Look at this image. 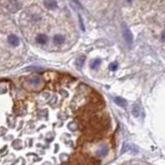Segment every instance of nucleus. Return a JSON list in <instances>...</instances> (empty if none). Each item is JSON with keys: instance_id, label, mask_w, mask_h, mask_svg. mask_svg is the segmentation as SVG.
I'll use <instances>...</instances> for the list:
<instances>
[{"instance_id": "f257e3e1", "label": "nucleus", "mask_w": 165, "mask_h": 165, "mask_svg": "<svg viewBox=\"0 0 165 165\" xmlns=\"http://www.w3.org/2000/svg\"><path fill=\"white\" fill-rule=\"evenodd\" d=\"M122 32H123V36H124V39L126 40L127 45L130 47L133 42V35H132V32L130 31L129 27L126 25V24H123L122 25Z\"/></svg>"}, {"instance_id": "f03ea898", "label": "nucleus", "mask_w": 165, "mask_h": 165, "mask_svg": "<svg viewBox=\"0 0 165 165\" xmlns=\"http://www.w3.org/2000/svg\"><path fill=\"white\" fill-rule=\"evenodd\" d=\"M7 40L13 45H18L20 43V39H19V37L17 36L16 34H10L8 36V38H7Z\"/></svg>"}, {"instance_id": "7ed1b4c3", "label": "nucleus", "mask_w": 165, "mask_h": 165, "mask_svg": "<svg viewBox=\"0 0 165 165\" xmlns=\"http://www.w3.org/2000/svg\"><path fill=\"white\" fill-rule=\"evenodd\" d=\"M5 5L7 6V8L9 9V10H11V11H15V10H17V9L19 8V3L18 2H5Z\"/></svg>"}, {"instance_id": "20e7f679", "label": "nucleus", "mask_w": 165, "mask_h": 165, "mask_svg": "<svg viewBox=\"0 0 165 165\" xmlns=\"http://www.w3.org/2000/svg\"><path fill=\"white\" fill-rule=\"evenodd\" d=\"M36 41L38 43H40V45H45V43H47V41H48V37H47V35H45V34H38L36 36Z\"/></svg>"}, {"instance_id": "39448f33", "label": "nucleus", "mask_w": 165, "mask_h": 165, "mask_svg": "<svg viewBox=\"0 0 165 165\" xmlns=\"http://www.w3.org/2000/svg\"><path fill=\"white\" fill-rule=\"evenodd\" d=\"M115 102L119 105V107H124L127 105V101L124 99V98H121V97H116Z\"/></svg>"}, {"instance_id": "423d86ee", "label": "nucleus", "mask_w": 165, "mask_h": 165, "mask_svg": "<svg viewBox=\"0 0 165 165\" xmlns=\"http://www.w3.org/2000/svg\"><path fill=\"white\" fill-rule=\"evenodd\" d=\"M64 36L63 35H61V34H56L54 36V41L57 43V45H61V43L64 42Z\"/></svg>"}, {"instance_id": "0eeeda50", "label": "nucleus", "mask_w": 165, "mask_h": 165, "mask_svg": "<svg viewBox=\"0 0 165 165\" xmlns=\"http://www.w3.org/2000/svg\"><path fill=\"white\" fill-rule=\"evenodd\" d=\"M107 147H102L101 149H99V151L97 152V154H98V156L99 157H104L105 155L107 154Z\"/></svg>"}, {"instance_id": "6e6552de", "label": "nucleus", "mask_w": 165, "mask_h": 165, "mask_svg": "<svg viewBox=\"0 0 165 165\" xmlns=\"http://www.w3.org/2000/svg\"><path fill=\"white\" fill-rule=\"evenodd\" d=\"M132 113H133V116L134 117H139V115H140V109L138 107V105L137 104H135L133 107H132Z\"/></svg>"}, {"instance_id": "1a4fd4ad", "label": "nucleus", "mask_w": 165, "mask_h": 165, "mask_svg": "<svg viewBox=\"0 0 165 165\" xmlns=\"http://www.w3.org/2000/svg\"><path fill=\"white\" fill-rule=\"evenodd\" d=\"M45 5L48 7V8L53 9V8H55V7L57 6V2H55V1H45Z\"/></svg>"}, {"instance_id": "9d476101", "label": "nucleus", "mask_w": 165, "mask_h": 165, "mask_svg": "<svg viewBox=\"0 0 165 165\" xmlns=\"http://www.w3.org/2000/svg\"><path fill=\"white\" fill-rule=\"evenodd\" d=\"M100 63H101V60H100V59H95V60L92 62V64H91V67H92V68H96L97 66L100 65Z\"/></svg>"}, {"instance_id": "9b49d317", "label": "nucleus", "mask_w": 165, "mask_h": 165, "mask_svg": "<svg viewBox=\"0 0 165 165\" xmlns=\"http://www.w3.org/2000/svg\"><path fill=\"white\" fill-rule=\"evenodd\" d=\"M117 68H118V64L117 63H111V65H109V69L113 70V71H115Z\"/></svg>"}, {"instance_id": "f8f14e48", "label": "nucleus", "mask_w": 165, "mask_h": 165, "mask_svg": "<svg viewBox=\"0 0 165 165\" xmlns=\"http://www.w3.org/2000/svg\"><path fill=\"white\" fill-rule=\"evenodd\" d=\"M164 35H165V31H164Z\"/></svg>"}]
</instances>
